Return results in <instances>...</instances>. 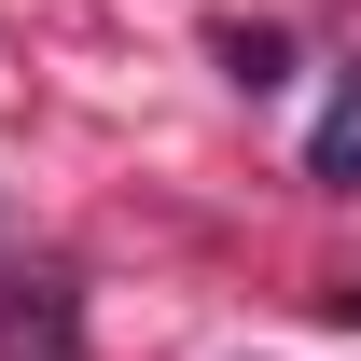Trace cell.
<instances>
[{"mask_svg": "<svg viewBox=\"0 0 361 361\" xmlns=\"http://www.w3.org/2000/svg\"><path fill=\"white\" fill-rule=\"evenodd\" d=\"M0 361H84V278L70 264H14L0 278Z\"/></svg>", "mask_w": 361, "mask_h": 361, "instance_id": "1", "label": "cell"}, {"mask_svg": "<svg viewBox=\"0 0 361 361\" xmlns=\"http://www.w3.org/2000/svg\"><path fill=\"white\" fill-rule=\"evenodd\" d=\"M306 180H361V70H348V97L319 111V139H306Z\"/></svg>", "mask_w": 361, "mask_h": 361, "instance_id": "2", "label": "cell"}, {"mask_svg": "<svg viewBox=\"0 0 361 361\" xmlns=\"http://www.w3.org/2000/svg\"><path fill=\"white\" fill-rule=\"evenodd\" d=\"M223 70L264 97V84H292V42H278V28H236V42H223Z\"/></svg>", "mask_w": 361, "mask_h": 361, "instance_id": "3", "label": "cell"}]
</instances>
